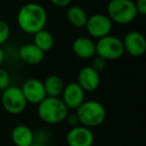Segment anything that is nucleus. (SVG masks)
<instances>
[{
  "label": "nucleus",
  "mask_w": 146,
  "mask_h": 146,
  "mask_svg": "<svg viewBox=\"0 0 146 146\" xmlns=\"http://www.w3.org/2000/svg\"><path fill=\"white\" fill-rule=\"evenodd\" d=\"M47 23V12L38 3H26L17 13V24L23 32L34 34L44 29Z\"/></svg>",
  "instance_id": "f257e3e1"
},
{
  "label": "nucleus",
  "mask_w": 146,
  "mask_h": 146,
  "mask_svg": "<svg viewBox=\"0 0 146 146\" xmlns=\"http://www.w3.org/2000/svg\"><path fill=\"white\" fill-rule=\"evenodd\" d=\"M69 109L60 97L46 96L37 104V115L41 121L50 125H56L65 121Z\"/></svg>",
  "instance_id": "f03ea898"
},
{
  "label": "nucleus",
  "mask_w": 146,
  "mask_h": 146,
  "mask_svg": "<svg viewBox=\"0 0 146 146\" xmlns=\"http://www.w3.org/2000/svg\"><path fill=\"white\" fill-rule=\"evenodd\" d=\"M81 125L94 128L102 125L107 116L106 108L97 100H84V102L74 110Z\"/></svg>",
  "instance_id": "7ed1b4c3"
},
{
  "label": "nucleus",
  "mask_w": 146,
  "mask_h": 146,
  "mask_svg": "<svg viewBox=\"0 0 146 146\" xmlns=\"http://www.w3.org/2000/svg\"><path fill=\"white\" fill-rule=\"evenodd\" d=\"M134 1L132 0H110L107 5V16L117 24H129L137 17Z\"/></svg>",
  "instance_id": "20e7f679"
},
{
  "label": "nucleus",
  "mask_w": 146,
  "mask_h": 146,
  "mask_svg": "<svg viewBox=\"0 0 146 146\" xmlns=\"http://www.w3.org/2000/svg\"><path fill=\"white\" fill-rule=\"evenodd\" d=\"M0 103L7 113L18 115L22 113L27 107V101L22 93V90L18 86L10 85L1 91Z\"/></svg>",
  "instance_id": "39448f33"
},
{
  "label": "nucleus",
  "mask_w": 146,
  "mask_h": 146,
  "mask_svg": "<svg viewBox=\"0 0 146 146\" xmlns=\"http://www.w3.org/2000/svg\"><path fill=\"white\" fill-rule=\"evenodd\" d=\"M95 51L97 56L105 59L106 61L118 60L125 53L121 39L110 34L97 39Z\"/></svg>",
  "instance_id": "423d86ee"
},
{
  "label": "nucleus",
  "mask_w": 146,
  "mask_h": 146,
  "mask_svg": "<svg viewBox=\"0 0 146 146\" xmlns=\"http://www.w3.org/2000/svg\"><path fill=\"white\" fill-rule=\"evenodd\" d=\"M84 28L92 38L99 39L111 33L113 22L107 15L98 13L88 16Z\"/></svg>",
  "instance_id": "0eeeda50"
},
{
  "label": "nucleus",
  "mask_w": 146,
  "mask_h": 146,
  "mask_svg": "<svg viewBox=\"0 0 146 146\" xmlns=\"http://www.w3.org/2000/svg\"><path fill=\"white\" fill-rule=\"evenodd\" d=\"M94 139L95 137L91 128L81 124L71 127L65 136V141L68 146H92Z\"/></svg>",
  "instance_id": "6e6552de"
},
{
  "label": "nucleus",
  "mask_w": 146,
  "mask_h": 146,
  "mask_svg": "<svg viewBox=\"0 0 146 146\" xmlns=\"http://www.w3.org/2000/svg\"><path fill=\"white\" fill-rule=\"evenodd\" d=\"M61 99L69 110H76L85 100V91L77 82H70L63 88Z\"/></svg>",
  "instance_id": "1a4fd4ad"
},
{
  "label": "nucleus",
  "mask_w": 146,
  "mask_h": 146,
  "mask_svg": "<svg viewBox=\"0 0 146 146\" xmlns=\"http://www.w3.org/2000/svg\"><path fill=\"white\" fill-rule=\"evenodd\" d=\"M124 52L133 57H140L145 54L146 39L144 35L139 31H129L124 36L123 40Z\"/></svg>",
  "instance_id": "9d476101"
},
{
  "label": "nucleus",
  "mask_w": 146,
  "mask_h": 146,
  "mask_svg": "<svg viewBox=\"0 0 146 146\" xmlns=\"http://www.w3.org/2000/svg\"><path fill=\"white\" fill-rule=\"evenodd\" d=\"M20 88L27 103L38 104L46 97L43 81L36 78L27 79Z\"/></svg>",
  "instance_id": "9b49d317"
},
{
  "label": "nucleus",
  "mask_w": 146,
  "mask_h": 146,
  "mask_svg": "<svg viewBox=\"0 0 146 146\" xmlns=\"http://www.w3.org/2000/svg\"><path fill=\"white\" fill-rule=\"evenodd\" d=\"M99 72L91 66H84L78 72L77 83L85 92H93L98 89L100 85Z\"/></svg>",
  "instance_id": "f8f14e48"
},
{
  "label": "nucleus",
  "mask_w": 146,
  "mask_h": 146,
  "mask_svg": "<svg viewBox=\"0 0 146 146\" xmlns=\"http://www.w3.org/2000/svg\"><path fill=\"white\" fill-rule=\"evenodd\" d=\"M71 49L74 55L80 59H92L96 55L95 42L90 37H77L73 40Z\"/></svg>",
  "instance_id": "ddd939ff"
},
{
  "label": "nucleus",
  "mask_w": 146,
  "mask_h": 146,
  "mask_svg": "<svg viewBox=\"0 0 146 146\" xmlns=\"http://www.w3.org/2000/svg\"><path fill=\"white\" fill-rule=\"evenodd\" d=\"M18 58L27 65H38L44 60V52L33 43H26L17 51Z\"/></svg>",
  "instance_id": "4468645a"
},
{
  "label": "nucleus",
  "mask_w": 146,
  "mask_h": 146,
  "mask_svg": "<svg viewBox=\"0 0 146 146\" xmlns=\"http://www.w3.org/2000/svg\"><path fill=\"white\" fill-rule=\"evenodd\" d=\"M10 137L15 146H30L33 143V130L24 124H18L11 130Z\"/></svg>",
  "instance_id": "2eb2a0df"
},
{
  "label": "nucleus",
  "mask_w": 146,
  "mask_h": 146,
  "mask_svg": "<svg viewBox=\"0 0 146 146\" xmlns=\"http://www.w3.org/2000/svg\"><path fill=\"white\" fill-rule=\"evenodd\" d=\"M66 18L70 23V25H72L75 28L81 29L85 27L88 15L82 7L78 6V5H73L67 9Z\"/></svg>",
  "instance_id": "dca6fc26"
},
{
  "label": "nucleus",
  "mask_w": 146,
  "mask_h": 146,
  "mask_svg": "<svg viewBox=\"0 0 146 146\" xmlns=\"http://www.w3.org/2000/svg\"><path fill=\"white\" fill-rule=\"evenodd\" d=\"M46 96L49 97H60L64 88V82L58 75H49L43 81Z\"/></svg>",
  "instance_id": "f3484780"
},
{
  "label": "nucleus",
  "mask_w": 146,
  "mask_h": 146,
  "mask_svg": "<svg viewBox=\"0 0 146 146\" xmlns=\"http://www.w3.org/2000/svg\"><path fill=\"white\" fill-rule=\"evenodd\" d=\"M32 43L45 53L52 49L53 45H54V38L48 30L41 29L33 34Z\"/></svg>",
  "instance_id": "a211bd4d"
},
{
  "label": "nucleus",
  "mask_w": 146,
  "mask_h": 146,
  "mask_svg": "<svg viewBox=\"0 0 146 146\" xmlns=\"http://www.w3.org/2000/svg\"><path fill=\"white\" fill-rule=\"evenodd\" d=\"M51 140V135L46 129L33 130V143L49 145Z\"/></svg>",
  "instance_id": "6ab92c4d"
},
{
  "label": "nucleus",
  "mask_w": 146,
  "mask_h": 146,
  "mask_svg": "<svg viewBox=\"0 0 146 146\" xmlns=\"http://www.w3.org/2000/svg\"><path fill=\"white\" fill-rule=\"evenodd\" d=\"M10 37V27L6 21L0 19V46H2Z\"/></svg>",
  "instance_id": "aec40b11"
},
{
  "label": "nucleus",
  "mask_w": 146,
  "mask_h": 146,
  "mask_svg": "<svg viewBox=\"0 0 146 146\" xmlns=\"http://www.w3.org/2000/svg\"><path fill=\"white\" fill-rule=\"evenodd\" d=\"M10 74L5 68L0 66V91H3L8 86H10Z\"/></svg>",
  "instance_id": "412c9836"
},
{
  "label": "nucleus",
  "mask_w": 146,
  "mask_h": 146,
  "mask_svg": "<svg viewBox=\"0 0 146 146\" xmlns=\"http://www.w3.org/2000/svg\"><path fill=\"white\" fill-rule=\"evenodd\" d=\"M92 59H93V60H92V63H91V67L93 69H95L96 71L101 72V71H103L104 69L106 68L107 61H106L105 59L101 58V57L97 56V55H95Z\"/></svg>",
  "instance_id": "4be33fe9"
},
{
  "label": "nucleus",
  "mask_w": 146,
  "mask_h": 146,
  "mask_svg": "<svg viewBox=\"0 0 146 146\" xmlns=\"http://www.w3.org/2000/svg\"><path fill=\"white\" fill-rule=\"evenodd\" d=\"M65 121L67 122V124H68L70 127H74V126H77L80 124L79 119H78V116L76 115L75 112H74V113L67 114L66 118H65Z\"/></svg>",
  "instance_id": "5701e85b"
},
{
  "label": "nucleus",
  "mask_w": 146,
  "mask_h": 146,
  "mask_svg": "<svg viewBox=\"0 0 146 146\" xmlns=\"http://www.w3.org/2000/svg\"><path fill=\"white\" fill-rule=\"evenodd\" d=\"M134 4L138 14L144 16L146 14V0H136Z\"/></svg>",
  "instance_id": "b1692460"
},
{
  "label": "nucleus",
  "mask_w": 146,
  "mask_h": 146,
  "mask_svg": "<svg viewBox=\"0 0 146 146\" xmlns=\"http://www.w3.org/2000/svg\"><path fill=\"white\" fill-rule=\"evenodd\" d=\"M49 1L57 7H66L71 2V0H49Z\"/></svg>",
  "instance_id": "393cba45"
},
{
  "label": "nucleus",
  "mask_w": 146,
  "mask_h": 146,
  "mask_svg": "<svg viewBox=\"0 0 146 146\" xmlns=\"http://www.w3.org/2000/svg\"><path fill=\"white\" fill-rule=\"evenodd\" d=\"M5 59H6V57H5V51L3 50L2 47L0 46V66H2V64L5 62Z\"/></svg>",
  "instance_id": "a878e982"
},
{
  "label": "nucleus",
  "mask_w": 146,
  "mask_h": 146,
  "mask_svg": "<svg viewBox=\"0 0 146 146\" xmlns=\"http://www.w3.org/2000/svg\"><path fill=\"white\" fill-rule=\"evenodd\" d=\"M30 146H49V145H43V144H36V143H32Z\"/></svg>",
  "instance_id": "bb28decb"
},
{
  "label": "nucleus",
  "mask_w": 146,
  "mask_h": 146,
  "mask_svg": "<svg viewBox=\"0 0 146 146\" xmlns=\"http://www.w3.org/2000/svg\"><path fill=\"white\" fill-rule=\"evenodd\" d=\"M0 97H1V91H0Z\"/></svg>",
  "instance_id": "cd10ccee"
}]
</instances>
